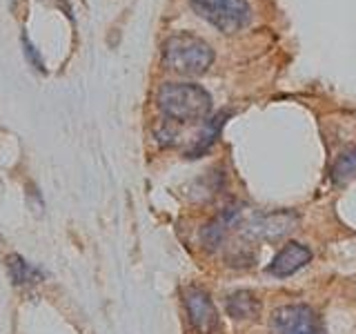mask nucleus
I'll use <instances>...</instances> for the list:
<instances>
[{"mask_svg": "<svg viewBox=\"0 0 356 334\" xmlns=\"http://www.w3.org/2000/svg\"><path fill=\"white\" fill-rule=\"evenodd\" d=\"M159 109L165 118L176 122L203 120L211 111V96L205 87L194 83H165L156 94Z\"/></svg>", "mask_w": 356, "mask_h": 334, "instance_id": "f257e3e1", "label": "nucleus"}, {"mask_svg": "<svg viewBox=\"0 0 356 334\" xmlns=\"http://www.w3.org/2000/svg\"><path fill=\"white\" fill-rule=\"evenodd\" d=\"M330 176L334 183H348L350 178L356 176V145H352L350 150H345L337 156Z\"/></svg>", "mask_w": 356, "mask_h": 334, "instance_id": "9b49d317", "label": "nucleus"}, {"mask_svg": "<svg viewBox=\"0 0 356 334\" xmlns=\"http://www.w3.org/2000/svg\"><path fill=\"white\" fill-rule=\"evenodd\" d=\"M22 47H25V54H27V58L31 61V65L36 67V70H42V61H40V54L36 51V47L31 45L29 36L27 33H22Z\"/></svg>", "mask_w": 356, "mask_h": 334, "instance_id": "f8f14e48", "label": "nucleus"}, {"mask_svg": "<svg viewBox=\"0 0 356 334\" xmlns=\"http://www.w3.org/2000/svg\"><path fill=\"white\" fill-rule=\"evenodd\" d=\"M225 310L234 321H256L261 317L263 303L250 289H238V292H232L227 296Z\"/></svg>", "mask_w": 356, "mask_h": 334, "instance_id": "6e6552de", "label": "nucleus"}, {"mask_svg": "<svg viewBox=\"0 0 356 334\" xmlns=\"http://www.w3.org/2000/svg\"><path fill=\"white\" fill-rule=\"evenodd\" d=\"M7 272H9V278L16 285H36L42 281V272L36 265H31L29 261L22 259L20 254L7 256Z\"/></svg>", "mask_w": 356, "mask_h": 334, "instance_id": "1a4fd4ad", "label": "nucleus"}, {"mask_svg": "<svg viewBox=\"0 0 356 334\" xmlns=\"http://www.w3.org/2000/svg\"><path fill=\"white\" fill-rule=\"evenodd\" d=\"M274 334H323L321 319L314 310L303 303H287L272 312Z\"/></svg>", "mask_w": 356, "mask_h": 334, "instance_id": "39448f33", "label": "nucleus"}, {"mask_svg": "<svg viewBox=\"0 0 356 334\" xmlns=\"http://www.w3.org/2000/svg\"><path fill=\"white\" fill-rule=\"evenodd\" d=\"M298 214L292 209H281V212H267V214L254 216L243 230V237L252 241H265L274 243L285 239L289 232L298 225Z\"/></svg>", "mask_w": 356, "mask_h": 334, "instance_id": "423d86ee", "label": "nucleus"}, {"mask_svg": "<svg viewBox=\"0 0 356 334\" xmlns=\"http://www.w3.org/2000/svg\"><path fill=\"white\" fill-rule=\"evenodd\" d=\"M309 261H312V250L307 248V245L298 243V241H289L283 245L281 250H278V254L272 259L267 270H270L272 276L283 278V276L296 274L300 267H305Z\"/></svg>", "mask_w": 356, "mask_h": 334, "instance_id": "0eeeda50", "label": "nucleus"}, {"mask_svg": "<svg viewBox=\"0 0 356 334\" xmlns=\"http://www.w3.org/2000/svg\"><path fill=\"white\" fill-rule=\"evenodd\" d=\"M227 116L229 114H225V111H220L218 116H214L211 118L207 125H205V129L198 134V141L194 143V148L189 150L187 154H189V159H198L200 154H205L211 145L216 143V138H218V134H220V127H222V122L227 120Z\"/></svg>", "mask_w": 356, "mask_h": 334, "instance_id": "9d476101", "label": "nucleus"}, {"mask_svg": "<svg viewBox=\"0 0 356 334\" xmlns=\"http://www.w3.org/2000/svg\"><path fill=\"white\" fill-rule=\"evenodd\" d=\"M214 63V49L194 33H174L163 42V65L178 76H203Z\"/></svg>", "mask_w": 356, "mask_h": 334, "instance_id": "f03ea898", "label": "nucleus"}, {"mask_svg": "<svg viewBox=\"0 0 356 334\" xmlns=\"http://www.w3.org/2000/svg\"><path fill=\"white\" fill-rule=\"evenodd\" d=\"M196 14L222 33H238L252 22L248 0H189Z\"/></svg>", "mask_w": 356, "mask_h": 334, "instance_id": "7ed1b4c3", "label": "nucleus"}, {"mask_svg": "<svg viewBox=\"0 0 356 334\" xmlns=\"http://www.w3.org/2000/svg\"><path fill=\"white\" fill-rule=\"evenodd\" d=\"M183 305L187 312L189 326L196 334H216L220 330V317L218 310L211 301L209 292L203 287L189 285L183 289Z\"/></svg>", "mask_w": 356, "mask_h": 334, "instance_id": "20e7f679", "label": "nucleus"}]
</instances>
